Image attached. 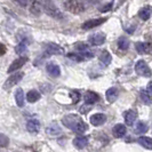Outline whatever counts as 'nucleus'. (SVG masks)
<instances>
[{"instance_id":"f257e3e1","label":"nucleus","mask_w":152,"mask_h":152,"mask_svg":"<svg viewBox=\"0 0 152 152\" xmlns=\"http://www.w3.org/2000/svg\"><path fill=\"white\" fill-rule=\"evenodd\" d=\"M62 122L69 129H71L75 133H78V134H84L85 132L88 129L87 124L78 114H68L62 119Z\"/></svg>"},{"instance_id":"f03ea898","label":"nucleus","mask_w":152,"mask_h":152,"mask_svg":"<svg viewBox=\"0 0 152 152\" xmlns=\"http://www.w3.org/2000/svg\"><path fill=\"white\" fill-rule=\"evenodd\" d=\"M42 8H44V10H45L47 15H49L55 20H63V17H64L63 13L55 6V4L52 1H44L42 2Z\"/></svg>"},{"instance_id":"7ed1b4c3","label":"nucleus","mask_w":152,"mask_h":152,"mask_svg":"<svg viewBox=\"0 0 152 152\" xmlns=\"http://www.w3.org/2000/svg\"><path fill=\"white\" fill-rule=\"evenodd\" d=\"M63 5L66 10L73 14H80L85 12V4L83 1H78V0H69V1H63Z\"/></svg>"},{"instance_id":"20e7f679","label":"nucleus","mask_w":152,"mask_h":152,"mask_svg":"<svg viewBox=\"0 0 152 152\" xmlns=\"http://www.w3.org/2000/svg\"><path fill=\"white\" fill-rule=\"evenodd\" d=\"M23 77H24V72H15V73H13L12 76L8 77V79L5 81L4 88L5 89H10L12 87H14L15 85H17L22 80Z\"/></svg>"},{"instance_id":"39448f33","label":"nucleus","mask_w":152,"mask_h":152,"mask_svg":"<svg viewBox=\"0 0 152 152\" xmlns=\"http://www.w3.org/2000/svg\"><path fill=\"white\" fill-rule=\"evenodd\" d=\"M135 71H136V73L138 76L145 77V78H149V77H151V75H152L149 65H148L144 61H142V60L137 61V63L135 64Z\"/></svg>"},{"instance_id":"423d86ee","label":"nucleus","mask_w":152,"mask_h":152,"mask_svg":"<svg viewBox=\"0 0 152 152\" xmlns=\"http://www.w3.org/2000/svg\"><path fill=\"white\" fill-rule=\"evenodd\" d=\"M105 41V34L102 33V32H97V33H94L91 34V37L88 38V42L91 46H99L103 45Z\"/></svg>"},{"instance_id":"0eeeda50","label":"nucleus","mask_w":152,"mask_h":152,"mask_svg":"<svg viewBox=\"0 0 152 152\" xmlns=\"http://www.w3.org/2000/svg\"><path fill=\"white\" fill-rule=\"evenodd\" d=\"M107 21V18H93V20H88V21H86V22L83 24V29L84 30H91V29H94V28H96V26H99L101 24H103V23Z\"/></svg>"},{"instance_id":"6e6552de","label":"nucleus","mask_w":152,"mask_h":152,"mask_svg":"<svg viewBox=\"0 0 152 152\" xmlns=\"http://www.w3.org/2000/svg\"><path fill=\"white\" fill-rule=\"evenodd\" d=\"M26 62H28V57H25V56L18 57L17 60H15V61L10 64V66L8 68L7 72L8 73H12V72H15V71H17V70H20Z\"/></svg>"},{"instance_id":"1a4fd4ad","label":"nucleus","mask_w":152,"mask_h":152,"mask_svg":"<svg viewBox=\"0 0 152 152\" xmlns=\"http://www.w3.org/2000/svg\"><path fill=\"white\" fill-rule=\"evenodd\" d=\"M45 53L48 54L49 56H50V55H55V54L61 55V54L64 53V50H63V48H62L60 45H56V44H47L45 48Z\"/></svg>"},{"instance_id":"9d476101","label":"nucleus","mask_w":152,"mask_h":152,"mask_svg":"<svg viewBox=\"0 0 152 152\" xmlns=\"http://www.w3.org/2000/svg\"><path fill=\"white\" fill-rule=\"evenodd\" d=\"M46 70H47L48 75L54 77V78H57V77L61 76V68L56 63H54V62L48 63L47 66H46Z\"/></svg>"},{"instance_id":"9b49d317","label":"nucleus","mask_w":152,"mask_h":152,"mask_svg":"<svg viewBox=\"0 0 152 152\" xmlns=\"http://www.w3.org/2000/svg\"><path fill=\"white\" fill-rule=\"evenodd\" d=\"M107 121V115L103 113H95L91 117V124L93 126H101Z\"/></svg>"},{"instance_id":"f8f14e48","label":"nucleus","mask_w":152,"mask_h":152,"mask_svg":"<svg viewBox=\"0 0 152 152\" xmlns=\"http://www.w3.org/2000/svg\"><path fill=\"white\" fill-rule=\"evenodd\" d=\"M26 129H28V132L33 133V134L38 133L39 130H40V122H39L38 119L33 118V119L28 120V122H26Z\"/></svg>"},{"instance_id":"ddd939ff","label":"nucleus","mask_w":152,"mask_h":152,"mask_svg":"<svg viewBox=\"0 0 152 152\" xmlns=\"http://www.w3.org/2000/svg\"><path fill=\"white\" fill-rule=\"evenodd\" d=\"M124 118H125V122H126V125H128V126H133V124L135 122L137 118V113L135 110H128V111H126L125 114H124Z\"/></svg>"},{"instance_id":"4468645a","label":"nucleus","mask_w":152,"mask_h":152,"mask_svg":"<svg viewBox=\"0 0 152 152\" xmlns=\"http://www.w3.org/2000/svg\"><path fill=\"white\" fill-rule=\"evenodd\" d=\"M84 99H85V103H86V104H94V103H96L99 99V96L96 93H94V91H88L85 93Z\"/></svg>"},{"instance_id":"2eb2a0df","label":"nucleus","mask_w":152,"mask_h":152,"mask_svg":"<svg viewBox=\"0 0 152 152\" xmlns=\"http://www.w3.org/2000/svg\"><path fill=\"white\" fill-rule=\"evenodd\" d=\"M88 144V137L84 136V135H80V136H77L73 140V145L76 146L77 149H84Z\"/></svg>"},{"instance_id":"dca6fc26","label":"nucleus","mask_w":152,"mask_h":152,"mask_svg":"<svg viewBox=\"0 0 152 152\" xmlns=\"http://www.w3.org/2000/svg\"><path fill=\"white\" fill-rule=\"evenodd\" d=\"M46 132H47V134L50 135V136H57V135H60L62 133V129L56 122H52V124L46 128Z\"/></svg>"},{"instance_id":"f3484780","label":"nucleus","mask_w":152,"mask_h":152,"mask_svg":"<svg viewBox=\"0 0 152 152\" xmlns=\"http://www.w3.org/2000/svg\"><path fill=\"white\" fill-rule=\"evenodd\" d=\"M105 96H107V99L109 103H113L114 101L118 99V96H119V91L115 87H111V88H109L107 91Z\"/></svg>"},{"instance_id":"a211bd4d","label":"nucleus","mask_w":152,"mask_h":152,"mask_svg":"<svg viewBox=\"0 0 152 152\" xmlns=\"http://www.w3.org/2000/svg\"><path fill=\"white\" fill-rule=\"evenodd\" d=\"M112 132H113V135L115 137H124L126 135V133H127V128L122 124H117L113 127Z\"/></svg>"},{"instance_id":"6ab92c4d","label":"nucleus","mask_w":152,"mask_h":152,"mask_svg":"<svg viewBox=\"0 0 152 152\" xmlns=\"http://www.w3.org/2000/svg\"><path fill=\"white\" fill-rule=\"evenodd\" d=\"M42 2L40 1H32L31 2V7H30V12L36 16H39L41 13H42Z\"/></svg>"},{"instance_id":"aec40b11","label":"nucleus","mask_w":152,"mask_h":152,"mask_svg":"<svg viewBox=\"0 0 152 152\" xmlns=\"http://www.w3.org/2000/svg\"><path fill=\"white\" fill-rule=\"evenodd\" d=\"M151 14H152V9L150 6H144V7L141 8L140 12H138L140 18L143 20V21H148L151 17Z\"/></svg>"},{"instance_id":"412c9836","label":"nucleus","mask_w":152,"mask_h":152,"mask_svg":"<svg viewBox=\"0 0 152 152\" xmlns=\"http://www.w3.org/2000/svg\"><path fill=\"white\" fill-rule=\"evenodd\" d=\"M15 101L17 107H24V103H25V96H24V91L22 88H18L15 91Z\"/></svg>"},{"instance_id":"4be33fe9","label":"nucleus","mask_w":152,"mask_h":152,"mask_svg":"<svg viewBox=\"0 0 152 152\" xmlns=\"http://www.w3.org/2000/svg\"><path fill=\"white\" fill-rule=\"evenodd\" d=\"M135 48L138 54H149L151 52V46L146 42H136Z\"/></svg>"},{"instance_id":"5701e85b","label":"nucleus","mask_w":152,"mask_h":152,"mask_svg":"<svg viewBox=\"0 0 152 152\" xmlns=\"http://www.w3.org/2000/svg\"><path fill=\"white\" fill-rule=\"evenodd\" d=\"M137 143L142 145L143 148L148 149V150H152V138L146 136H141L137 138Z\"/></svg>"},{"instance_id":"b1692460","label":"nucleus","mask_w":152,"mask_h":152,"mask_svg":"<svg viewBox=\"0 0 152 152\" xmlns=\"http://www.w3.org/2000/svg\"><path fill=\"white\" fill-rule=\"evenodd\" d=\"M40 99V93L36 89H31V91H28L26 94V99L29 103H36L38 99Z\"/></svg>"},{"instance_id":"393cba45","label":"nucleus","mask_w":152,"mask_h":152,"mask_svg":"<svg viewBox=\"0 0 152 152\" xmlns=\"http://www.w3.org/2000/svg\"><path fill=\"white\" fill-rule=\"evenodd\" d=\"M129 39L127 38V37H120V38L118 39V47H119V49L127 50L129 48Z\"/></svg>"},{"instance_id":"a878e982","label":"nucleus","mask_w":152,"mask_h":152,"mask_svg":"<svg viewBox=\"0 0 152 152\" xmlns=\"http://www.w3.org/2000/svg\"><path fill=\"white\" fill-rule=\"evenodd\" d=\"M99 61L102 62L103 64H105V65H109L111 61H112V57H111V54L109 53L107 50H103L101 55H99Z\"/></svg>"},{"instance_id":"bb28decb","label":"nucleus","mask_w":152,"mask_h":152,"mask_svg":"<svg viewBox=\"0 0 152 152\" xmlns=\"http://www.w3.org/2000/svg\"><path fill=\"white\" fill-rule=\"evenodd\" d=\"M140 95H141V101H142L144 104H146V105H149L152 102L151 95H150V93L146 91V89H142Z\"/></svg>"},{"instance_id":"cd10ccee","label":"nucleus","mask_w":152,"mask_h":152,"mask_svg":"<svg viewBox=\"0 0 152 152\" xmlns=\"http://www.w3.org/2000/svg\"><path fill=\"white\" fill-rule=\"evenodd\" d=\"M146 130H148V125L143 121H140L136 124L134 132L136 134H144V133H146Z\"/></svg>"},{"instance_id":"c85d7f7f","label":"nucleus","mask_w":152,"mask_h":152,"mask_svg":"<svg viewBox=\"0 0 152 152\" xmlns=\"http://www.w3.org/2000/svg\"><path fill=\"white\" fill-rule=\"evenodd\" d=\"M26 48H28V42L23 40V41H21V42L15 47V52H16V54H22L26 50Z\"/></svg>"},{"instance_id":"c756f323","label":"nucleus","mask_w":152,"mask_h":152,"mask_svg":"<svg viewBox=\"0 0 152 152\" xmlns=\"http://www.w3.org/2000/svg\"><path fill=\"white\" fill-rule=\"evenodd\" d=\"M66 56H68L70 60H72V61H75V62L84 61V57L81 56V54H80V53H78V54H76V53H69Z\"/></svg>"},{"instance_id":"7c9ffc66","label":"nucleus","mask_w":152,"mask_h":152,"mask_svg":"<svg viewBox=\"0 0 152 152\" xmlns=\"http://www.w3.org/2000/svg\"><path fill=\"white\" fill-rule=\"evenodd\" d=\"M8 144H9V138L0 133V148H6Z\"/></svg>"},{"instance_id":"2f4dec72","label":"nucleus","mask_w":152,"mask_h":152,"mask_svg":"<svg viewBox=\"0 0 152 152\" xmlns=\"http://www.w3.org/2000/svg\"><path fill=\"white\" fill-rule=\"evenodd\" d=\"M70 96L72 99V103H78L80 101V93L77 91H70Z\"/></svg>"},{"instance_id":"473e14b6","label":"nucleus","mask_w":152,"mask_h":152,"mask_svg":"<svg viewBox=\"0 0 152 152\" xmlns=\"http://www.w3.org/2000/svg\"><path fill=\"white\" fill-rule=\"evenodd\" d=\"M113 7V2L112 1H110V2H107V5H104V6H102V7L99 8V12H102V13H105V12H109V10H111Z\"/></svg>"},{"instance_id":"72a5a7b5","label":"nucleus","mask_w":152,"mask_h":152,"mask_svg":"<svg viewBox=\"0 0 152 152\" xmlns=\"http://www.w3.org/2000/svg\"><path fill=\"white\" fill-rule=\"evenodd\" d=\"M87 48H88V45H85V44H81V42H79V44L76 45V49L79 50L80 53L81 52H87Z\"/></svg>"},{"instance_id":"f704fd0d","label":"nucleus","mask_w":152,"mask_h":152,"mask_svg":"<svg viewBox=\"0 0 152 152\" xmlns=\"http://www.w3.org/2000/svg\"><path fill=\"white\" fill-rule=\"evenodd\" d=\"M7 52V48H6V46L4 45V44H1L0 42V56H2V55H5Z\"/></svg>"},{"instance_id":"c9c22d12","label":"nucleus","mask_w":152,"mask_h":152,"mask_svg":"<svg viewBox=\"0 0 152 152\" xmlns=\"http://www.w3.org/2000/svg\"><path fill=\"white\" fill-rule=\"evenodd\" d=\"M146 91L152 94V81H150V83L148 84V86H146Z\"/></svg>"},{"instance_id":"e433bc0d","label":"nucleus","mask_w":152,"mask_h":152,"mask_svg":"<svg viewBox=\"0 0 152 152\" xmlns=\"http://www.w3.org/2000/svg\"><path fill=\"white\" fill-rule=\"evenodd\" d=\"M18 5H22V6H26L29 4V1H17Z\"/></svg>"}]
</instances>
